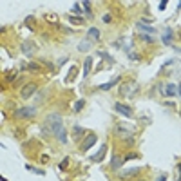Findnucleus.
Returning <instances> with one entry per match:
<instances>
[{"mask_svg": "<svg viewBox=\"0 0 181 181\" xmlns=\"http://www.w3.org/2000/svg\"><path fill=\"white\" fill-rule=\"evenodd\" d=\"M45 125L51 129V132L58 138L60 143H67V134L64 129V118L58 114V112H51V114L45 116Z\"/></svg>", "mask_w": 181, "mask_h": 181, "instance_id": "nucleus-1", "label": "nucleus"}, {"mask_svg": "<svg viewBox=\"0 0 181 181\" xmlns=\"http://www.w3.org/2000/svg\"><path fill=\"white\" fill-rule=\"evenodd\" d=\"M16 118H33L36 116V107H20V109L15 111Z\"/></svg>", "mask_w": 181, "mask_h": 181, "instance_id": "nucleus-2", "label": "nucleus"}, {"mask_svg": "<svg viewBox=\"0 0 181 181\" xmlns=\"http://www.w3.org/2000/svg\"><path fill=\"white\" fill-rule=\"evenodd\" d=\"M36 92V85L35 83H27V85H24L22 87V91H20V96H22L24 100H27V98H31L33 94Z\"/></svg>", "mask_w": 181, "mask_h": 181, "instance_id": "nucleus-3", "label": "nucleus"}, {"mask_svg": "<svg viewBox=\"0 0 181 181\" xmlns=\"http://www.w3.org/2000/svg\"><path fill=\"white\" fill-rule=\"evenodd\" d=\"M136 89H138V83H136V82H129V83H125V85L122 87V94H123V96H132Z\"/></svg>", "mask_w": 181, "mask_h": 181, "instance_id": "nucleus-4", "label": "nucleus"}, {"mask_svg": "<svg viewBox=\"0 0 181 181\" xmlns=\"http://www.w3.org/2000/svg\"><path fill=\"white\" fill-rule=\"evenodd\" d=\"M94 143H96V136H94V134H87L85 139H83V143H82V150L87 152V150H89Z\"/></svg>", "mask_w": 181, "mask_h": 181, "instance_id": "nucleus-5", "label": "nucleus"}, {"mask_svg": "<svg viewBox=\"0 0 181 181\" xmlns=\"http://www.w3.org/2000/svg\"><path fill=\"white\" fill-rule=\"evenodd\" d=\"M114 109L120 112V114H123L125 118H132V116H134V112H132L127 105H123V103H114Z\"/></svg>", "mask_w": 181, "mask_h": 181, "instance_id": "nucleus-6", "label": "nucleus"}, {"mask_svg": "<svg viewBox=\"0 0 181 181\" xmlns=\"http://www.w3.org/2000/svg\"><path fill=\"white\" fill-rule=\"evenodd\" d=\"M139 172V167H132V169H127V170H122L120 172V178L122 179H129L132 176H136V174Z\"/></svg>", "mask_w": 181, "mask_h": 181, "instance_id": "nucleus-7", "label": "nucleus"}, {"mask_svg": "<svg viewBox=\"0 0 181 181\" xmlns=\"http://www.w3.org/2000/svg\"><path fill=\"white\" fill-rule=\"evenodd\" d=\"M87 40H89V42H92V40H94V42H98V40H100V29L91 27L89 31H87Z\"/></svg>", "mask_w": 181, "mask_h": 181, "instance_id": "nucleus-8", "label": "nucleus"}, {"mask_svg": "<svg viewBox=\"0 0 181 181\" xmlns=\"http://www.w3.org/2000/svg\"><path fill=\"white\" fill-rule=\"evenodd\" d=\"M136 27H138V29H141V31H145V35H150V33L154 35V33H156V29H154L152 25L143 24V22H138V24H136Z\"/></svg>", "mask_w": 181, "mask_h": 181, "instance_id": "nucleus-9", "label": "nucleus"}, {"mask_svg": "<svg viewBox=\"0 0 181 181\" xmlns=\"http://www.w3.org/2000/svg\"><path fill=\"white\" fill-rule=\"evenodd\" d=\"M105 152H107V145H102V147H100V150H98V154H96V156H91V159H92V161H102V159L105 158Z\"/></svg>", "mask_w": 181, "mask_h": 181, "instance_id": "nucleus-10", "label": "nucleus"}, {"mask_svg": "<svg viewBox=\"0 0 181 181\" xmlns=\"http://www.w3.org/2000/svg\"><path fill=\"white\" fill-rule=\"evenodd\" d=\"M91 65H92V58L91 56H87L85 58V62H83V78H87V76H89V72H91Z\"/></svg>", "mask_w": 181, "mask_h": 181, "instance_id": "nucleus-11", "label": "nucleus"}, {"mask_svg": "<svg viewBox=\"0 0 181 181\" xmlns=\"http://www.w3.org/2000/svg\"><path fill=\"white\" fill-rule=\"evenodd\" d=\"M178 94V87L174 83H169L165 87V96H176Z\"/></svg>", "mask_w": 181, "mask_h": 181, "instance_id": "nucleus-12", "label": "nucleus"}, {"mask_svg": "<svg viewBox=\"0 0 181 181\" xmlns=\"http://www.w3.org/2000/svg\"><path fill=\"white\" fill-rule=\"evenodd\" d=\"M120 80H122V78L116 76L114 80H112V82H109V83H102V85H100V89H102V91H109V89H112V87H114V85L120 82Z\"/></svg>", "mask_w": 181, "mask_h": 181, "instance_id": "nucleus-13", "label": "nucleus"}, {"mask_svg": "<svg viewBox=\"0 0 181 181\" xmlns=\"http://www.w3.org/2000/svg\"><path fill=\"white\" fill-rule=\"evenodd\" d=\"M111 165H112V169H114V170H118V169H122V167H123V159H120V158H116V156H112Z\"/></svg>", "mask_w": 181, "mask_h": 181, "instance_id": "nucleus-14", "label": "nucleus"}, {"mask_svg": "<svg viewBox=\"0 0 181 181\" xmlns=\"http://www.w3.org/2000/svg\"><path fill=\"white\" fill-rule=\"evenodd\" d=\"M33 49H35V45H33L31 42H25V44L22 45V51L25 53V55H31V53H33Z\"/></svg>", "mask_w": 181, "mask_h": 181, "instance_id": "nucleus-15", "label": "nucleus"}, {"mask_svg": "<svg viewBox=\"0 0 181 181\" xmlns=\"http://www.w3.org/2000/svg\"><path fill=\"white\" fill-rule=\"evenodd\" d=\"M78 49L80 51H89L91 49V42H89V40H82L80 45H78Z\"/></svg>", "mask_w": 181, "mask_h": 181, "instance_id": "nucleus-16", "label": "nucleus"}, {"mask_svg": "<svg viewBox=\"0 0 181 181\" xmlns=\"http://www.w3.org/2000/svg\"><path fill=\"white\" fill-rule=\"evenodd\" d=\"M163 42H165V44H170V42H172V31H170V29H167V31L163 33Z\"/></svg>", "mask_w": 181, "mask_h": 181, "instance_id": "nucleus-17", "label": "nucleus"}, {"mask_svg": "<svg viewBox=\"0 0 181 181\" xmlns=\"http://www.w3.org/2000/svg\"><path fill=\"white\" fill-rule=\"evenodd\" d=\"M69 22H71V24H74V25H82V24H83V20H82V18L72 16V15H69Z\"/></svg>", "mask_w": 181, "mask_h": 181, "instance_id": "nucleus-18", "label": "nucleus"}, {"mask_svg": "<svg viewBox=\"0 0 181 181\" xmlns=\"http://www.w3.org/2000/svg\"><path fill=\"white\" fill-rule=\"evenodd\" d=\"M27 170H31V172H36L38 176H45V172H44L42 169H35V167H31V165H27Z\"/></svg>", "mask_w": 181, "mask_h": 181, "instance_id": "nucleus-19", "label": "nucleus"}, {"mask_svg": "<svg viewBox=\"0 0 181 181\" xmlns=\"http://www.w3.org/2000/svg\"><path fill=\"white\" fill-rule=\"evenodd\" d=\"M72 132H74V136L78 138V136H82V134H83V129H82V127H78V125H74V127H72Z\"/></svg>", "mask_w": 181, "mask_h": 181, "instance_id": "nucleus-20", "label": "nucleus"}, {"mask_svg": "<svg viewBox=\"0 0 181 181\" xmlns=\"http://www.w3.org/2000/svg\"><path fill=\"white\" fill-rule=\"evenodd\" d=\"M83 103H85L83 100H80V102H76V103H74V111H76V112H80V111H82V107H83Z\"/></svg>", "mask_w": 181, "mask_h": 181, "instance_id": "nucleus-21", "label": "nucleus"}, {"mask_svg": "<svg viewBox=\"0 0 181 181\" xmlns=\"http://www.w3.org/2000/svg\"><path fill=\"white\" fill-rule=\"evenodd\" d=\"M139 38H141V40H145V42H154V36H150V35H145V33H143V35H139Z\"/></svg>", "mask_w": 181, "mask_h": 181, "instance_id": "nucleus-22", "label": "nucleus"}, {"mask_svg": "<svg viewBox=\"0 0 181 181\" xmlns=\"http://www.w3.org/2000/svg\"><path fill=\"white\" fill-rule=\"evenodd\" d=\"M82 8H80V4H74V5H72V13H80V15H82Z\"/></svg>", "mask_w": 181, "mask_h": 181, "instance_id": "nucleus-23", "label": "nucleus"}, {"mask_svg": "<svg viewBox=\"0 0 181 181\" xmlns=\"http://www.w3.org/2000/svg\"><path fill=\"white\" fill-rule=\"evenodd\" d=\"M74 72H76V67H72V69H71V72H69V74H67V78H65L67 82H71V78L74 76Z\"/></svg>", "mask_w": 181, "mask_h": 181, "instance_id": "nucleus-24", "label": "nucleus"}, {"mask_svg": "<svg viewBox=\"0 0 181 181\" xmlns=\"http://www.w3.org/2000/svg\"><path fill=\"white\" fill-rule=\"evenodd\" d=\"M134 158H138V154H136V152H132V154H127V156L123 158V161H127V159H134Z\"/></svg>", "mask_w": 181, "mask_h": 181, "instance_id": "nucleus-25", "label": "nucleus"}, {"mask_svg": "<svg viewBox=\"0 0 181 181\" xmlns=\"http://www.w3.org/2000/svg\"><path fill=\"white\" fill-rule=\"evenodd\" d=\"M15 78H16V72H15V71H11L9 74H8V80H9V82H15Z\"/></svg>", "mask_w": 181, "mask_h": 181, "instance_id": "nucleus-26", "label": "nucleus"}, {"mask_svg": "<svg viewBox=\"0 0 181 181\" xmlns=\"http://www.w3.org/2000/svg\"><path fill=\"white\" fill-rule=\"evenodd\" d=\"M98 55H100V56H102V58H105V60H109V62L112 64V58H111L109 55H105V53H102V51H100V53H98Z\"/></svg>", "mask_w": 181, "mask_h": 181, "instance_id": "nucleus-27", "label": "nucleus"}, {"mask_svg": "<svg viewBox=\"0 0 181 181\" xmlns=\"http://www.w3.org/2000/svg\"><path fill=\"white\" fill-rule=\"evenodd\" d=\"M67 163H69V159H67V158H65V159H64V161H62V163H60V169H62V170H64V169H65V167H67Z\"/></svg>", "mask_w": 181, "mask_h": 181, "instance_id": "nucleus-28", "label": "nucleus"}, {"mask_svg": "<svg viewBox=\"0 0 181 181\" xmlns=\"http://www.w3.org/2000/svg\"><path fill=\"white\" fill-rule=\"evenodd\" d=\"M82 5H83V8H85V11H87V13H89V11H91V8H89V5H91V2H82Z\"/></svg>", "mask_w": 181, "mask_h": 181, "instance_id": "nucleus-29", "label": "nucleus"}, {"mask_svg": "<svg viewBox=\"0 0 181 181\" xmlns=\"http://www.w3.org/2000/svg\"><path fill=\"white\" fill-rule=\"evenodd\" d=\"M111 20H112L111 15H103V22H105V24H111Z\"/></svg>", "mask_w": 181, "mask_h": 181, "instance_id": "nucleus-30", "label": "nucleus"}, {"mask_svg": "<svg viewBox=\"0 0 181 181\" xmlns=\"http://www.w3.org/2000/svg\"><path fill=\"white\" fill-rule=\"evenodd\" d=\"M165 8H167V0H161V2H159V9H161V11H163Z\"/></svg>", "mask_w": 181, "mask_h": 181, "instance_id": "nucleus-31", "label": "nucleus"}, {"mask_svg": "<svg viewBox=\"0 0 181 181\" xmlns=\"http://www.w3.org/2000/svg\"><path fill=\"white\" fill-rule=\"evenodd\" d=\"M156 181H167V176H165V174H161V176H159Z\"/></svg>", "mask_w": 181, "mask_h": 181, "instance_id": "nucleus-32", "label": "nucleus"}, {"mask_svg": "<svg viewBox=\"0 0 181 181\" xmlns=\"http://www.w3.org/2000/svg\"><path fill=\"white\" fill-rule=\"evenodd\" d=\"M29 69L35 71V69H38V65H36V64H29Z\"/></svg>", "mask_w": 181, "mask_h": 181, "instance_id": "nucleus-33", "label": "nucleus"}, {"mask_svg": "<svg viewBox=\"0 0 181 181\" xmlns=\"http://www.w3.org/2000/svg\"><path fill=\"white\" fill-rule=\"evenodd\" d=\"M178 92H179V96H181V83L178 85Z\"/></svg>", "mask_w": 181, "mask_h": 181, "instance_id": "nucleus-34", "label": "nucleus"}, {"mask_svg": "<svg viewBox=\"0 0 181 181\" xmlns=\"http://www.w3.org/2000/svg\"><path fill=\"white\" fill-rule=\"evenodd\" d=\"M178 170H179V172H181V163H179V165H178Z\"/></svg>", "mask_w": 181, "mask_h": 181, "instance_id": "nucleus-35", "label": "nucleus"}, {"mask_svg": "<svg viewBox=\"0 0 181 181\" xmlns=\"http://www.w3.org/2000/svg\"><path fill=\"white\" fill-rule=\"evenodd\" d=\"M178 181H181V176H179V179H178Z\"/></svg>", "mask_w": 181, "mask_h": 181, "instance_id": "nucleus-36", "label": "nucleus"}, {"mask_svg": "<svg viewBox=\"0 0 181 181\" xmlns=\"http://www.w3.org/2000/svg\"><path fill=\"white\" fill-rule=\"evenodd\" d=\"M141 181H145V179H141Z\"/></svg>", "mask_w": 181, "mask_h": 181, "instance_id": "nucleus-37", "label": "nucleus"}]
</instances>
